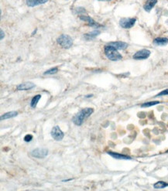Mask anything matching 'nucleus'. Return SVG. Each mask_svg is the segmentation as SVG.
<instances>
[{"label": "nucleus", "instance_id": "nucleus-18", "mask_svg": "<svg viewBox=\"0 0 168 191\" xmlns=\"http://www.w3.org/2000/svg\"><path fill=\"white\" fill-rule=\"evenodd\" d=\"M153 186L156 189H162L168 186V183H166V182H163V181H158L153 185Z\"/></svg>", "mask_w": 168, "mask_h": 191}, {"label": "nucleus", "instance_id": "nucleus-13", "mask_svg": "<svg viewBox=\"0 0 168 191\" xmlns=\"http://www.w3.org/2000/svg\"><path fill=\"white\" fill-rule=\"evenodd\" d=\"M157 0H147V3L144 4L143 8L147 12H150L151 9L154 7V5L157 4Z\"/></svg>", "mask_w": 168, "mask_h": 191}, {"label": "nucleus", "instance_id": "nucleus-2", "mask_svg": "<svg viewBox=\"0 0 168 191\" xmlns=\"http://www.w3.org/2000/svg\"><path fill=\"white\" fill-rule=\"evenodd\" d=\"M105 53L106 57H108L110 61H118L122 60V57L120 53H118V51H117V49L115 47H113L112 46L107 45L105 47Z\"/></svg>", "mask_w": 168, "mask_h": 191}, {"label": "nucleus", "instance_id": "nucleus-16", "mask_svg": "<svg viewBox=\"0 0 168 191\" xmlns=\"http://www.w3.org/2000/svg\"><path fill=\"white\" fill-rule=\"evenodd\" d=\"M18 115V112H15V111H13V112H9L5 113L4 114H3L1 116V118L0 119L2 120H5V119H9V118H14Z\"/></svg>", "mask_w": 168, "mask_h": 191}, {"label": "nucleus", "instance_id": "nucleus-14", "mask_svg": "<svg viewBox=\"0 0 168 191\" xmlns=\"http://www.w3.org/2000/svg\"><path fill=\"white\" fill-rule=\"evenodd\" d=\"M153 43L157 46H165L168 43V39L166 37H157L154 39Z\"/></svg>", "mask_w": 168, "mask_h": 191}, {"label": "nucleus", "instance_id": "nucleus-23", "mask_svg": "<svg viewBox=\"0 0 168 191\" xmlns=\"http://www.w3.org/2000/svg\"><path fill=\"white\" fill-rule=\"evenodd\" d=\"M5 37V33H4V31H3V29H1L0 30V39L1 40H3V38Z\"/></svg>", "mask_w": 168, "mask_h": 191}, {"label": "nucleus", "instance_id": "nucleus-11", "mask_svg": "<svg viewBox=\"0 0 168 191\" xmlns=\"http://www.w3.org/2000/svg\"><path fill=\"white\" fill-rule=\"evenodd\" d=\"M107 153L116 159H132L131 157L127 155H124V154L117 153V152H108Z\"/></svg>", "mask_w": 168, "mask_h": 191}, {"label": "nucleus", "instance_id": "nucleus-25", "mask_svg": "<svg viewBox=\"0 0 168 191\" xmlns=\"http://www.w3.org/2000/svg\"><path fill=\"white\" fill-rule=\"evenodd\" d=\"M167 152H168V150H167Z\"/></svg>", "mask_w": 168, "mask_h": 191}, {"label": "nucleus", "instance_id": "nucleus-3", "mask_svg": "<svg viewBox=\"0 0 168 191\" xmlns=\"http://www.w3.org/2000/svg\"><path fill=\"white\" fill-rule=\"evenodd\" d=\"M57 42L60 46L64 49H69L73 45V40L68 35L62 34L58 38Z\"/></svg>", "mask_w": 168, "mask_h": 191}, {"label": "nucleus", "instance_id": "nucleus-8", "mask_svg": "<svg viewBox=\"0 0 168 191\" xmlns=\"http://www.w3.org/2000/svg\"><path fill=\"white\" fill-rule=\"evenodd\" d=\"M80 19L83 20V21L86 22L88 25L89 26V27H95V28H100V27H102V26H101L100 24H98V23L94 20L93 19H92L91 17L88 16H84V15H82V16H80Z\"/></svg>", "mask_w": 168, "mask_h": 191}, {"label": "nucleus", "instance_id": "nucleus-1", "mask_svg": "<svg viewBox=\"0 0 168 191\" xmlns=\"http://www.w3.org/2000/svg\"><path fill=\"white\" fill-rule=\"evenodd\" d=\"M94 112V109L91 108H85L82 109V111H80L78 113H77L74 118H72V122L74 125L80 126L83 124V122L87 118L91 115Z\"/></svg>", "mask_w": 168, "mask_h": 191}, {"label": "nucleus", "instance_id": "nucleus-6", "mask_svg": "<svg viewBox=\"0 0 168 191\" xmlns=\"http://www.w3.org/2000/svg\"><path fill=\"white\" fill-rule=\"evenodd\" d=\"M150 53H151V52H150L149 50L143 49V50H140V51H137V53L134 54L133 59L134 60H137V61H139V60H145V59H147L150 56Z\"/></svg>", "mask_w": 168, "mask_h": 191}, {"label": "nucleus", "instance_id": "nucleus-7", "mask_svg": "<svg viewBox=\"0 0 168 191\" xmlns=\"http://www.w3.org/2000/svg\"><path fill=\"white\" fill-rule=\"evenodd\" d=\"M32 156L38 159H44L48 155V150L47 149H35L31 152Z\"/></svg>", "mask_w": 168, "mask_h": 191}, {"label": "nucleus", "instance_id": "nucleus-15", "mask_svg": "<svg viewBox=\"0 0 168 191\" xmlns=\"http://www.w3.org/2000/svg\"><path fill=\"white\" fill-rule=\"evenodd\" d=\"M100 34V31L99 30H94V31H92V32L88 33L86 34H84V38L86 40H92V39H95L96 37H98V35Z\"/></svg>", "mask_w": 168, "mask_h": 191}, {"label": "nucleus", "instance_id": "nucleus-12", "mask_svg": "<svg viewBox=\"0 0 168 191\" xmlns=\"http://www.w3.org/2000/svg\"><path fill=\"white\" fill-rule=\"evenodd\" d=\"M48 1L49 0H26V5L29 7H34L38 5L48 3Z\"/></svg>", "mask_w": 168, "mask_h": 191}, {"label": "nucleus", "instance_id": "nucleus-21", "mask_svg": "<svg viewBox=\"0 0 168 191\" xmlns=\"http://www.w3.org/2000/svg\"><path fill=\"white\" fill-rule=\"evenodd\" d=\"M32 139H33V135H26L25 137H24V141L26 142H31Z\"/></svg>", "mask_w": 168, "mask_h": 191}, {"label": "nucleus", "instance_id": "nucleus-5", "mask_svg": "<svg viewBox=\"0 0 168 191\" xmlns=\"http://www.w3.org/2000/svg\"><path fill=\"white\" fill-rule=\"evenodd\" d=\"M50 134H51V136L53 137V138L55 139L56 141L62 140L64 138V132L61 131L60 127L58 126V125H56V126H54V127L53 128Z\"/></svg>", "mask_w": 168, "mask_h": 191}, {"label": "nucleus", "instance_id": "nucleus-9", "mask_svg": "<svg viewBox=\"0 0 168 191\" xmlns=\"http://www.w3.org/2000/svg\"><path fill=\"white\" fill-rule=\"evenodd\" d=\"M36 87V85L33 83L28 81V82H24L20 84L17 86V90L18 91H28L30 89H33Z\"/></svg>", "mask_w": 168, "mask_h": 191}, {"label": "nucleus", "instance_id": "nucleus-24", "mask_svg": "<svg viewBox=\"0 0 168 191\" xmlns=\"http://www.w3.org/2000/svg\"><path fill=\"white\" fill-rule=\"evenodd\" d=\"M98 1H111V0H98Z\"/></svg>", "mask_w": 168, "mask_h": 191}, {"label": "nucleus", "instance_id": "nucleus-20", "mask_svg": "<svg viewBox=\"0 0 168 191\" xmlns=\"http://www.w3.org/2000/svg\"><path fill=\"white\" fill-rule=\"evenodd\" d=\"M58 67H53V68H50V69L48 70L47 71H45L44 73V75H54L56 73H58Z\"/></svg>", "mask_w": 168, "mask_h": 191}, {"label": "nucleus", "instance_id": "nucleus-19", "mask_svg": "<svg viewBox=\"0 0 168 191\" xmlns=\"http://www.w3.org/2000/svg\"><path fill=\"white\" fill-rule=\"evenodd\" d=\"M160 102L158 101H150V102H147V103H143L141 104V107L142 108H148V107H151L153 106V105H156V104H160Z\"/></svg>", "mask_w": 168, "mask_h": 191}, {"label": "nucleus", "instance_id": "nucleus-17", "mask_svg": "<svg viewBox=\"0 0 168 191\" xmlns=\"http://www.w3.org/2000/svg\"><path fill=\"white\" fill-rule=\"evenodd\" d=\"M40 98H41V95H37L34 96L33 98H32L31 102H30V106H31V108H36L37 103L39 102Z\"/></svg>", "mask_w": 168, "mask_h": 191}, {"label": "nucleus", "instance_id": "nucleus-4", "mask_svg": "<svg viewBox=\"0 0 168 191\" xmlns=\"http://www.w3.org/2000/svg\"><path fill=\"white\" fill-rule=\"evenodd\" d=\"M137 19L135 18H123L119 21V25L124 29H129L135 25Z\"/></svg>", "mask_w": 168, "mask_h": 191}, {"label": "nucleus", "instance_id": "nucleus-22", "mask_svg": "<svg viewBox=\"0 0 168 191\" xmlns=\"http://www.w3.org/2000/svg\"><path fill=\"white\" fill-rule=\"evenodd\" d=\"M164 95H168V89H166V90L161 91L159 94H157L156 97H160V96H164Z\"/></svg>", "mask_w": 168, "mask_h": 191}, {"label": "nucleus", "instance_id": "nucleus-10", "mask_svg": "<svg viewBox=\"0 0 168 191\" xmlns=\"http://www.w3.org/2000/svg\"><path fill=\"white\" fill-rule=\"evenodd\" d=\"M108 45L112 46L113 47H115L117 50H125L128 47V43L124 42H120V41H117V42H111L109 43Z\"/></svg>", "mask_w": 168, "mask_h": 191}]
</instances>
